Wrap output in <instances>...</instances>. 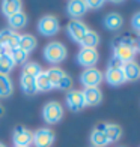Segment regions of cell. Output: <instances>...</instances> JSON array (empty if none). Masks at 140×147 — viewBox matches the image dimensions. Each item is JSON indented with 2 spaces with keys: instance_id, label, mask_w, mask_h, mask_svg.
<instances>
[{
  "instance_id": "obj_4",
  "label": "cell",
  "mask_w": 140,
  "mask_h": 147,
  "mask_svg": "<svg viewBox=\"0 0 140 147\" xmlns=\"http://www.w3.org/2000/svg\"><path fill=\"white\" fill-rule=\"evenodd\" d=\"M56 135L50 128H39L32 132V144L35 147H51L54 144Z\"/></svg>"
},
{
  "instance_id": "obj_22",
  "label": "cell",
  "mask_w": 140,
  "mask_h": 147,
  "mask_svg": "<svg viewBox=\"0 0 140 147\" xmlns=\"http://www.w3.org/2000/svg\"><path fill=\"white\" fill-rule=\"evenodd\" d=\"M45 74H47V77H48V81L51 84V89H56L59 81H60V78L65 75V71L62 68H59V66H53V68L47 69Z\"/></svg>"
},
{
  "instance_id": "obj_6",
  "label": "cell",
  "mask_w": 140,
  "mask_h": 147,
  "mask_svg": "<svg viewBox=\"0 0 140 147\" xmlns=\"http://www.w3.org/2000/svg\"><path fill=\"white\" fill-rule=\"evenodd\" d=\"M75 60L80 66H83L86 69L95 68V65L99 60V53L97 51V48H80Z\"/></svg>"
},
{
  "instance_id": "obj_27",
  "label": "cell",
  "mask_w": 140,
  "mask_h": 147,
  "mask_svg": "<svg viewBox=\"0 0 140 147\" xmlns=\"http://www.w3.org/2000/svg\"><path fill=\"white\" fill-rule=\"evenodd\" d=\"M90 143H92V147H105L110 144L105 134L101 131H95V129L90 134Z\"/></svg>"
},
{
  "instance_id": "obj_5",
  "label": "cell",
  "mask_w": 140,
  "mask_h": 147,
  "mask_svg": "<svg viewBox=\"0 0 140 147\" xmlns=\"http://www.w3.org/2000/svg\"><path fill=\"white\" fill-rule=\"evenodd\" d=\"M104 80V74L99 71L98 68H89L84 69L80 75V83L83 84L84 89L88 87H99V84Z\"/></svg>"
},
{
  "instance_id": "obj_21",
  "label": "cell",
  "mask_w": 140,
  "mask_h": 147,
  "mask_svg": "<svg viewBox=\"0 0 140 147\" xmlns=\"http://www.w3.org/2000/svg\"><path fill=\"white\" fill-rule=\"evenodd\" d=\"M36 45H38V41H36V38L33 36V35H20V41H18V48H21L24 50L26 53H29L30 54V51H33L36 48Z\"/></svg>"
},
{
  "instance_id": "obj_12",
  "label": "cell",
  "mask_w": 140,
  "mask_h": 147,
  "mask_svg": "<svg viewBox=\"0 0 140 147\" xmlns=\"http://www.w3.org/2000/svg\"><path fill=\"white\" fill-rule=\"evenodd\" d=\"M137 54V51L134 47H128V45H119V47H115L113 48V57H116L118 60L125 65L128 62H133Z\"/></svg>"
},
{
  "instance_id": "obj_23",
  "label": "cell",
  "mask_w": 140,
  "mask_h": 147,
  "mask_svg": "<svg viewBox=\"0 0 140 147\" xmlns=\"http://www.w3.org/2000/svg\"><path fill=\"white\" fill-rule=\"evenodd\" d=\"M78 44L82 48H97V45L99 44V35L93 30H89Z\"/></svg>"
},
{
  "instance_id": "obj_31",
  "label": "cell",
  "mask_w": 140,
  "mask_h": 147,
  "mask_svg": "<svg viewBox=\"0 0 140 147\" xmlns=\"http://www.w3.org/2000/svg\"><path fill=\"white\" fill-rule=\"evenodd\" d=\"M113 48L115 47H119V45H128V47H134V38L131 36H116L115 39H113Z\"/></svg>"
},
{
  "instance_id": "obj_32",
  "label": "cell",
  "mask_w": 140,
  "mask_h": 147,
  "mask_svg": "<svg viewBox=\"0 0 140 147\" xmlns=\"http://www.w3.org/2000/svg\"><path fill=\"white\" fill-rule=\"evenodd\" d=\"M131 26H133V29H134L139 35H140V12H137V14L133 15V18H131Z\"/></svg>"
},
{
  "instance_id": "obj_11",
  "label": "cell",
  "mask_w": 140,
  "mask_h": 147,
  "mask_svg": "<svg viewBox=\"0 0 140 147\" xmlns=\"http://www.w3.org/2000/svg\"><path fill=\"white\" fill-rule=\"evenodd\" d=\"M88 5L84 0H71L66 5V14H68L72 20H80L82 17L86 15L88 12Z\"/></svg>"
},
{
  "instance_id": "obj_38",
  "label": "cell",
  "mask_w": 140,
  "mask_h": 147,
  "mask_svg": "<svg viewBox=\"0 0 140 147\" xmlns=\"http://www.w3.org/2000/svg\"><path fill=\"white\" fill-rule=\"evenodd\" d=\"M0 147H6V146H5L3 143H0Z\"/></svg>"
},
{
  "instance_id": "obj_20",
  "label": "cell",
  "mask_w": 140,
  "mask_h": 147,
  "mask_svg": "<svg viewBox=\"0 0 140 147\" xmlns=\"http://www.w3.org/2000/svg\"><path fill=\"white\" fill-rule=\"evenodd\" d=\"M104 134L107 137L109 143H116L122 137V128L116 123H107L105 125V129H104Z\"/></svg>"
},
{
  "instance_id": "obj_7",
  "label": "cell",
  "mask_w": 140,
  "mask_h": 147,
  "mask_svg": "<svg viewBox=\"0 0 140 147\" xmlns=\"http://www.w3.org/2000/svg\"><path fill=\"white\" fill-rule=\"evenodd\" d=\"M88 32H89L88 24L83 23L82 20H72V21H69L68 26H66V33H68V36L77 44L84 38V35Z\"/></svg>"
},
{
  "instance_id": "obj_26",
  "label": "cell",
  "mask_w": 140,
  "mask_h": 147,
  "mask_svg": "<svg viewBox=\"0 0 140 147\" xmlns=\"http://www.w3.org/2000/svg\"><path fill=\"white\" fill-rule=\"evenodd\" d=\"M14 68H15V65L11 60V57L6 53H2L0 54V75H9Z\"/></svg>"
},
{
  "instance_id": "obj_13",
  "label": "cell",
  "mask_w": 140,
  "mask_h": 147,
  "mask_svg": "<svg viewBox=\"0 0 140 147\" xmlns=\"http://www.w3.org/2000/svg\"><path fill=\"white\" fill-rule=\"evenodd\" d=\"M83 92V98H84V102L86 107H97L101 104L103 101V92L99 87H88L82 90Z\"/></svg>"
},
{
  "instance_id": "obj_18",
  "label": "cell",
  "mask_w": 140,
  "mask_h": 147,
  "mask_svg": "<svg viewBox=\"0 0 140 147\" xmlns=\"http://www.w3.org/2000/svg\"><path fill=\"white\" fill-rule=\"evenodd\" d=\"M27 23H29V20H27V15H26L23 11L8 18V24H9V29H11V30H14V32H15V30H21V29H24L26 26H27Z\"/></svg>"
},
{
  "instance_id": "obj_9",
  "label": "cell",
  "mask_w": 140,
  "mask_h": 147,
  "mask_svg": "<svg viewBox=\"0 0 140 147\" xmlns=\"http://www.w3.org/2000/svg\"><path fill=\"white\" fill-rule=\"evenodd\" d=\"M12 141L14 147H30L32 144V132L23 125L15 126L14 134H12Z\"/></svg>"
},
{
  "instance_id": "obj_14",
  "label": "cell",
  "mask_w": 140,
  "mask_h": 147,
  "mask_svg": "<svg viewBox=\"0 0 140 147\" xmlns=\"http://www.w3.org/2000/svg\"><path fill=\"white\" fill-rule=\"evenodd\" d=\"M104 27L110 32H118L124 27V18L118 12H110L104 17Z\"/></svg>"
},
{
  "instance_id": "obj_35",
  "label": "cell",
  "mask_w": 140,
  "mask_h": 147,
  "mask_svg": "<svg viewBox=\"0 0 140 147\" xmlns=\"http://www.w3.org/2000/svg\"><path fill=\"white\" fill-rule=\"evenodd\" d=\"M134 48L137 53H140V35H137V38L134 39Z\"/></svg>"
},
{
  "instance_id": "obj_17",
  "label": "cell",
  "mask_w": 140,
  "mask_h": 147,
  "mask_svg": "<svg viewBox=\"0 0 140 147\" xmlns=\"http://www.w3.org/2000/svg\"><path fill=\"white\" fill-rule=\"evenodd\" d=\"M21 11H23V3L20 0H5V2H2V14L6 18L15 15Z\"/></svg>"
},
{
  "instance_id": "obj_19",
  "label": "cell",
  "mask_w": 140,
  "mask_h": 147,
  "mask_svg": "<svg viewBox=\"0 0 140 147\" xmlns=\"http://www.w3.org/2000/svg\"><path fill=\"white\" fill-rule=\"evenodd\" d=\"M6 54H8L11 57V60L14 62V65H20V66H23L27 63V60H29V53H26L24 50L21 48H14V50H9V51H5Z\"/></svg>"
},
{
  "instance_id": "obj_37",
  "label": "cell",
  "mask_w": 140,
  "mask_h": 147,
  "mask_svg": "<svg viewBox=\"0 0 140 147\" xmlns=\"http://www.w3.org/2000/svg\"><path fill=\"white\" fill-rule=\"evenodd\" d=\"M2 53H5V51H3V48H2V45H0V54H2Z\"/></svg>"
},
{
  "instance_id": "obj_15",
  "label": "cell",
  "mask_w": 140,
  "mask_h": 147,
  "mask_svg": "<svg viewBox=\"0 0 140 147\" xmlns=\"http://www.w3.org/2000/svg\"><path fill=\"white\" fill-rule=\"evenodd\" d=\"M104 78L111 87H118V86H122L124 83H126L122 69H110V68H107V71H105V74H104Z\"/></svg>"
},
{
  "instance_id": "obj_3",
  "label": "cell",
  "mask_w": 140,
  "mask_h": 147,
  "mask_svg": "<svg viewBox=\"0 0 140 147\" xmlns=\"http://www.w3.org/2000/svg\"><path fill=\"white\" fill-rule=\"evenodd\" d=\"M59 30H60V23L54 15H44L38 21V32L42 36H54Z\"/></svg>"
},
{
  "instance_id": "obj_34",
  "label": "cell",
  "mask_w": 140,
  "mask_h": 147,
  "mask_svg": "<svg viewBox=\"0 0 140 147\" xmlns=\"http://www.w3.org/2000/svg\"><path fill=\"white\" fill-rule=\"evenodd\" d=\"M122 66H124V63L121 60H118L116 57H111L109 60V68L110 69H122Z\"/></svg>"
},
{
  "instance_id": "obj_16",
  "label": "cell",
  "mask_w": 140,
  "mask_h": 147,
  "mask_svg": "<svg viewBox=\"0 0 140 147\" xmlns=\"http://www.w3.org/2000/svg\"><path fill=\"white\" fill-rule=\"evenodd\" d=\"M122 72H124L125 81H137L140 78V65L136 60L128 62L122 66Z\"/></svg>"
},
{
  "instance_id": "obj_25",
  "label": "cell",
  "mask_w": 140,
  "mask_h": 147,
  "mask_svg": "<svg viewBox=\"0 0 140 147\" xmlns=\"http://www.w3.org/2000/svg\"><path fill=\"white\" fill-rule=\"evenodd\" d=\"M20 86H21V90L26 93V95H35L36 93V86H35V78L23 75L20 77Z\"/></svg>"
},
{
  "instance_id": "obj_29",
  "label": "cell",
  "mask_w": 140,
  "mask_h": 147,
  "mask_svg": "<svg viewBox=\"0 0 140 147\" xmlns=\"http://www.w3.org/2000/svg\"><path fill=\"white\" fill-rule=\"evenodd\" d=\"M35 86H36V92H50L51 90V84L48 81V77H47L45 71H42L35 78Z\"/></svg>"
},
{
  "instance_id": "obj_28",
  "label": "cell",
  "mask_w": 140,
  "mask_h": 147,
  "mask_svg": "<svg viewBox=\"0 0 140 147\" xmlns=\"http://www.w3.org/2000/svg\"><path fill=\"white\" fill-rule=\"evenodd\" d=\"M42 72V68L41 65L36 63V62H27L26 65H23V75H27V77H32V78H36L39 74Z\"/></svg>"
},
{
  "instance_id": "obj_33",
  "label": "cell",
  "mask_w": 140,
  "mask_h": 147,
  "mask_svg": "<svg viewBox=\"0 0 140 147\" xmlns=\"http://www.w3.org/2000/svg\"><path fill=\"white\" fill-rule=\"evenodd\" d=\"M86 5H88V9H99L104 6V2H101V0H88Z\"/></svg>"
},
{
  "instance_id": "obj_10",
  "label": "cell",
  "mask_w": 140,
  "mask_h": 147,
  "mask_svg": "<svg viewBox=\"0 0 140 147\" xmlns=\"http://www.w3.org/2000/svg\"><path fill=\"white\" fill-rule=\"evenodd\" d=\"M20 41V35L17 32L11 30V29H3L0 32V45H2L3 51H9L18 47Z\"/></svg>"
},
{
  "instance_id": "obj_30",
  "label": "cell",
  "mask_w": 140,
  "mask_h": 147,
  "mask_svg": "<svg viewBox=\"0 0 140 147\" xmlns=\"http://www.w3.org/2000/svg\"><path fill=\"white\" fill-rule=\"evenodd\" d=\"M72 84H74V81H72V77L68 75V74L65 72V75L60 78V81H59V84H57L56 89L62 90V92H69V90H72Z\"/></svg>"
},
{
  "instance_id": "obj_24",
  "label": "cell",
  "mask_w": 140,
  "mask_h": 147,
  "mask_svg": "<svg viewBox=\"0 0 140 147\" xmlns=\"http://www.w3.org/2000/svg\"><path fill=\"white\" fill-rule=\"evenodd\" d=\"M14 92V84L9 75H0V98H9Z\"/></svg>"
},
{
  "instance_id": "obj_1",
  "label": "cell",
  "mask_w": 140,
  "mask_h": 147,
  "mask_svg": "<svg viewBox=\"0 0 140 147\" xmlns=\"http://www.w3.org/2000/svg\"><path fill=\"white\" fill-rule=\"evenodd\" d=\"M66 56H68V51H66V47L62 44V42H50L45 45L44 48V57L48 63L51 65H59L62 63L63 60L66 59Z\"/></svg>"
},
{
  "instance_id": "obj_2",
  "label": "cell",
  "mask_w": 140,
  "mask_h": 147,
  "mask_svg": "<svg viewBox=\"0 0 140 147\" xmlns=\"http://www.w3.org/2000/svg\"><path fill=\"white\" fill-rule=\"evenodd\" d=\"M42 117L45 123L48 125H57L63 119V107L57 101H50L44 105L42 108Z\"/></svg>"
},
{
  "instance_id": "obj_36",
  "label": "cell",
  "mask_w": 140,
  "mask_h": 147,
  "mask_svg": "<svg viewBox=\"0 0 140 147\" xmlns=\"http://www.w3.org/2000/svg\"><path fill=\"white\" fill-rule=\"evenodd\" d=\"M3 113H5V110H3V107H2V105H0V116H2V114H3Z\"/></svg>"
},
{
  "instance_id": "obj_8",
  "label": "cell",
  "mask_w": 140,
  "mask_h": 147,
  "mask_svg": "<svg viewBox=\"0 0 140 147\" xmlns=\"http://www.w3.org/2000/svg\"><path fill=\"white\" fill-rule=\"evenodd\" d=\"M65 102L66 105H68V108L72 111V113H78L84 110L86 107V102H84V98H83V92L82 90H69L68 93H66L65 96Z\"/></svg>"
}]
</instances>
